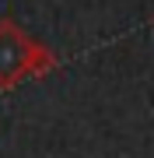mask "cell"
Wrapping results in <instances>:
<instances>
[{"label": "cell", "instance_id": "6da1fadb", "mask_svg": "<svg viewBox=\"0 0 154 158\" xmlns=\"http://www.w3.org/2000/svg\"><path fill=\"white\" fill-rule=\"evenodd\" d=\"M56 53L35 42L11 18H0V91H11L28 77H46L56 70Z\"/></svg>", "mask_w": 154, "mask_h": 158}]
</instances>
